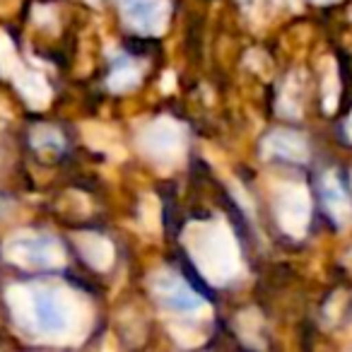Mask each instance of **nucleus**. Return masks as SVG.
I'll return each instance as SVG.
<instances>
[{
  "mask_svg": "<svg viewBox=\"0 0 352 352\" xmlns=\"http://www.w3.org/2000/svg\"><path fill=\"white\" fill-rule=\"evenodd\" d=\"M196 268L212 285H227L239 275V246L225 222L191 225L184 236Z\"/></svg>",
  "mask_w": 352,
  "mask_h": 352,
  "instance_id": "f257e3e1",
  "label": "nucleus"
},
{
  "mask_svg": "<svg viewBox=\"0 0 352 352\" xmlns=\"http://www.w3.org/2000/svg\"><path fill=\"white\" fill-rule=\"evenodd\" d=\"M152 297L162 309L176 314V316H203L210 311V304L191 287L184 278L171 270H160L150 280Z\"/></svg>",
  "mask_w": 352,
  "mask_h": 352,
  "instance_id": "f03ea898",
  "label": "nucleus"
},
{
  "mask_svg": "<svg viewBox=\"0 0 352 352\" xmlns=\"http://www.w3.org/2000/svg\"><path fill=\"white\" fill-rule=\"evenodd\" d=\"M138 147L150 162L157 164H166V162H179L186 147V131L182 123H176L174 118H155L142 128L140 138H138Z\"/></svg>",
  "mask_w": 352,
  "mask_h": 352,
  "instance_id": "7ed1b4c3",
  "label": "nucleus"
},
{
  "mask_svg": "<svg viewBox=\"0 0 352 352\" xmlns=\"http://www.w3.org/2000/svg\"><path fill=\"white\" fill-rule=\"evenodd\" d=\"M275 220L285 234L302 239L311 220V196L302 184L280 186L275 196Z\"/></svg>",
  "mask_w": 352,
  "mask_h": 352,
  "instance_id": "20e7f679",
  "label": "nucleus"
},
{
  "mask_svg": "<svg viewBox=\"0 0 352 352\" xmlns=\"http://www.w3.org/2000/svg\"><path fill=\"white\" fill-rule=\"evenodd\" d=\"M118 10L133 32L145 36L162 34L171 17L169 0H118Z\"/></svg>",
  "mask_w": 352,
  "mask_h": 352,
  "instance_id": "39448f33",
  "label": "nucleus"
},
{
  "mask_svg": "<svg viewBox=\"0 0 352 352\" xmlns=\"http://www.w3.org/2000/svg\"><path fill=\"white\" fill-rule=\"evenodd\" d=\"M32 309H34V323L41 333H65L73 326V307L58 292L51 289H39L32 297Z\"/></svg>",
  "mask_w": 352,
  "mask_h": 352,
  "instance_id": "423d86ee",
  "label": "nucleus"
},
{
  "mask_svg": "<svg viewBox=\"0 0 352 352\" xmlns=\"http://www.w3.org/2000/svg\"><path fill=\"white\" fill-rule=\"evenodd\" d=\"M318 191H321V203H323V208H326L328 217L333 220V225L336 227L350 225L352 222V201H350V196H347L345 188H342L336 171H326V174L321 176Z\"/></svg>",
  "mask_w": 352,
  "mask_h": 352,
  "instance_id": "0eeeda50",
  "label": "nucleus"
},
{
  "mask_svg": "<svg viewBox=\"0 0 352 352\" xmlns=\"http://www.w3.org/2000/svg\"><path fill=\"white\" fill-rule=\"evenodd\" d=\"M263 155L270 157V160L299 162L302 164V162L309 160V145L302 133L289 131V128H278V131L265 135Z\"/></svg>",
  "mask_w": 352,
  "mask_h": 352,
  "instance_id": "6e6552de",
  "label": "nucleus"
},
{
  "mask_svg": "<svg viewBox=\"0 0 352 352\" xmlns=\"http://www.w3.org/2000/svg\"><path fill=\"white\" fill-rule=\"evenodd\" d=\"M17 251H20L22 261L32 268L51 270L58 268L63 263V251L60 244L54 236H32V239L17 241Z\"/></svg>",
  "mask_w": 352,
  "mask_h": 352,
  "instance_id": "1a4fd4ad",
  "label": "nucleus"
},
{
  "mask_svg": "<svg viewBox=\"0 0 352 352\" xmlns=\"http://www.w3.org/2000/svg\"><path fill=\"white\" fill-rule=\"evenodd\" d=\"M140 78H142L140 63L128 58V56H118L111 63V70H109L107 87L111 89V92H131L133 87H138Z\"/></svg>",
  "mask_w": 352,
  "mask_h": 352,
  "instance_id": "9d476101",
  "label": "nucleus"
},
{
  "mask_svg": "<svg viewBox=\"0 0 352 352\" xmlns=\"http://www.w3.org/2000/svg\"><path fill=\"white\" fill-rule=\"evenodd\" d=\"M80 251H82V258L97 270H107L113 263L111 241L99 234H85V239H80Z\"/></svg>",
  "mask_w": 352,
  "mask_h": 352,
  "instance_id": "9b49d317",
  "label": "nucleus"
},
{
  "mask_svg": "<svg viewBox=\"0 0 352 352\" xmlns=\"http://www.w3.org/2000/svg\"><path fill=\"white\" fill-rule=\"evenodd\" d=\"M34 140V147L41 152H60L63 150V138L56 128H49V126H39L32 135Z\"/></svg>",
  "mask_w": 352,
  "mask_h": 352,
  "instance_id": "f8f14e48",
  "label": "nucleus"
},
{
  "mask_svg": "<svg viewBox=\"0 0 352 352\" xmlns=\"http://www.w3.org/2000/svg\"><path fill=\"white\" fill-rule=\"evenodd\" d=\"M338 89H340V85H338V70L333 68V65H328L326 92H323V109H326L328 113H331L333 109L338 107Z\"/></svg>",
  "mask_w": 352,
  "mask_h": 352,
  "instance_id": "ddd939ff",
  "label": "nucleus"
},
{
  "mask_svg": "<svg viewBox=\"0 0 352 352\" xmlns=\"http://www.w3.org/2000/svg\"><path fill=\"white\" fill-rule=\"evenodd\" d=\"M342 133H345V138L352 142V113L347 116V121H345V126H342Z\"/></svg>",
  "mask_w": 352,
  "mask_h": 352,
  "instance_id": "4468645a",
  "label": "nucleus"
},
{
  "mask_svg": "<svg viewBox=\"0 0 352 352\" xmlns=\"http://www.w3.org/2000/svg\"><path fill=\"white\" fill-rule=\"evenodd\" d=\"M316 6H331V3H338V0H314Z\"/></svg>",
  "mask_w": 352,
  "mask_h": 352,
  "instance_id": "2eb2a0df",
  "label": "nucleus"
}]
</instances>
